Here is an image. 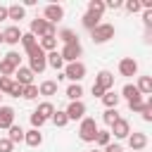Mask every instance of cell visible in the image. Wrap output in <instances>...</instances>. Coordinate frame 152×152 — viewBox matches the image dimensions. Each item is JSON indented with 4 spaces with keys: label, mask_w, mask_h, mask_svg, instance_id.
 Listing matches in <instances>:
<instances>
[{
    "label": "cell",
    "mask_w": 152,
    "mask_h": 152,
    "mask_svg": "<svg viewBox=\"0 0 152 152\" xmlns=\"http://www.w3.org/2000/svg\"><path fill=\"white\" fill-rule=\"evenodd\" d=\"M26 55H28V69H31L33 74H43L45 66H48V62H45V52L36 45V48H31Z\"/></svg>",
    "instance_id": "obj_1"
},
{
    "label": "cell",
    "mask_w": 152,
    "mask_h": 152,
    "mask_svg": "<svg viewBox=\"0 0 152 152\" xmlns=\"http://www.w3.org/2000/svg\"><path fill=\"white\" fill-rule=\"evenodd\" d=\"M97 124H95V119H90V116H83L81 119V126H78V138L83 140V142H95V135H97Z\"/></svg>",
    "instance_id": "obj_2"
},
{
    "label": "cell",
    "mask_w": 152,
    "mask_h": 152,
    "mask_svg": "<svg viewBox=\"0 0 152 152\" xmlns=\"http://www.w3.org/2000/svg\"><path fill=\"white\" fill-rule=\"evenodd\" d=\"M28 33H33L36 38H43V36H57V28L52 26V24H48L45 19H31V31Z\"/></svg>",
    "instance_id": "obj_3"
},
{
    "label": "cell",
    "mask_w": 152,
    "mask_h": 152,
    "mask_svg": "<svg viewBox=\"0 0 152 152\" xmlns=\"http://www.w3.org/2000/svg\"><path fill=\"white\" fill-rule=\"evenodd\" d=\"M90 38H93V43H107V40H112L114 38V26L112 24H97L93 31H90Z\"/></svg>",
    "instance_id": "obj_4"
},
{
    "label": "cell",
    "mask_w": 152,
    "mask_h": 152,
    "mask_svg": "<svg viewBox=\"0 0 152 152\" xmlns=\"http://www.w3.org/2000/svg\"><path fill=\"white\" fill-rule=\"evenodd\" d=\"M62 76L69 78V81H74V83H81L83 76H86V64H83V62H69V64L64 66V74H62Z\"/></svg>",
    "instance_id": "obj_5"
},
{
    "label": "cell",
    "mask_w": 152,
    "mask_h": 152,
    "mask_svg": "<svg viewBox=\"0 0 152 152\" xmlns=\"http://www.w3.org/2000/svg\"><path fill=\"white\" fill-rule=\"evenodd\" d=\"M59 55H62L64 62H78V57L83 55V48H81V43H69V45L62 48Z\"/></svg>",
    "instance_id": "obj_6"
},
{
    "label": "cell",
    "mask_w": 152,
    "mask_h": 152,
    "mask_svg": "<svg viewBox=\"0 0 152 152\" xmlns=\"http://www.w3.org/2000/svg\"><path fill=\"white\" fill-rule=\"evenodd\" d=\"M93 86H97V88H100V90H104V93H107V90H112V88H114V74H112V71H107V69H102V71L95 76V83H93Z\"/></svg>",
    "instance_id": "obj_7"
},
{
    "label": "cell",
    "mask_w": 152,
    "mask_h": 152,
    "mask_svg": "<svg viewBox=\"0 0 152 152\" xmlns=\"http://www.w3.org/2000/svg\"><path fill=\"white\" fill-rule=\"evenodd\" d=\"M62 17H64V7H62V5H48L45 12H43V19H45L48 24H52V26H55Z\"/></svg>",
    "instance_id": "obj_8"
},
{
    "label": "cell",
    "mask_w": 152,
    "mask_h": 152,
    "mask_svg": "<svg viewBox=\"0 0 152 152\" xmlns=\"http://www.w3.org/2000/svg\"><path fill=\"white\" fill-rule=\"evenodd\" d=\"M64 114H66V119H69V121L83 119V116H86V104H83L81 100H76V102H71V104L64 109Z\"/></svg>",
    "instance_id": "obj_9"
},
{
    "label": "cell",
    "mask_w": 152,
    "mask_h": 152,
    "mask_svg": "<svg viewBox=\"0 0 152 152\" xmlns=\"http://www.w3.org/2000/svg\"><path fill=\"white\" fill-rule=\"evenodd\" d=\"M109 133H114V138H128V135H131V124L119 116V119L112 124V131H109Z\"/></svg>",
    "instance_id": "obj_10"
},
{
    "label": "cell",
    "mask_w": 152,
    "mask_h": 152,
    "mask_svg": "<svg viewBox=\"0 0 152 152\" xmlns=\"http://www.w3.org/2000/svg\"><path fill=\"white\" fill-rule=\"evenodd\" d=\"M119 74H121V76H135V74H138V62H135L133 57H124V59L119 62Z\"/></svg>",
    "instance_id": "obj_11"
},
{
    "label": "cell",
    "mask_w": 152,
    "mask_h": 152,
    "mask_svg": "<svg viewBox=\"0 0 152 152\" xmlns=\"http://www.w3.org/2000/svg\"><path fill=\"white\" fill-rule=\"evenodd\" d=\"M14 83H19V86H31L33 83V71L28 69V66H19L17 71H14Z\"/></svg>",
    "instance_id": "obj_12"
},
{
    "label": "cell",
    "mask_w": 152,
    "mask_h": 152,
    "mask_svg": "<svg viewBox=\"0 0 152 152\" xmlns=\"http://www.w3.org/2000/svg\"><path fill=\"white\" fill-rule=\"evenodd\" d=\"M128 145H131L133 152H142V150L147 147V135L140 133V131H138V133H131V135H128Z\"/></svg>",
    "instance_id": "obj_13"
},
{
    "label": "cell",
    "mask_w": 152,
    "mask_h": 152,
    "mask_svg": "<svg viewBox=\"0 0 152 152\" xmlns=\"http://www.w3.org/2000/svg\"><path fill=\"white\" fill-rule=\"evenodd\" d=\"M19 40H21L19 26H7V28L2 31V43H7V45H19Z\"/></svg>",
    "instance_id": "obj_14"
},
{
    "label": "cell",
    "mask_w": 152,
    "mask_h": 152,
    "mask_svg": "<svg viewBox=\"0 0 152 152\" xmlns=\"http://www.w3.org/2000/svg\"><path fill=\"white\" fill-rule=\"evenodd\" d=\"M14 124V107L0 104V128H10Z\"/></svg>",
    "instance_id": "obj_15"
},
{
    "label": "cell",
    "mask_w": 152,
    "mask_h": 152,
    "mask_svg": "<svg viewBox=\"0 0 152 152\" xmlns=\"http://www.w3.org/2000/svg\"><path fill=\"white\" fill-rule=\"evenodd\" d=\"M24 142L28 147H40L43 145V133L38 128H31V131H24Z\"/></svg>",
    "instance_id": "obj_16"
},
{
    "label": "cell",
    "mask_w": 152,
    "mask_h": 152,
    "mask_svg": "<svg viewBox=\"0 0 152 152\" xmlns=\"http://www.w3.org/2000/svg\"><path fill=\"white\" fill-rule=\"evenodd\" d=\"M119 97H126L128 102H138V100H142V95L138 93V88L133 86V83H126L124 88H121V95Z\"/></svg>",
    "instance_id": "obj_17"
},
{
    "label": "cell",
    "mask_w": 152,
    "mask_h": 152,
    "mask_svg": "<svg viewBox=\"0 0 152 152\" xmlns=\"http://www.w3.org/2000/svg\"><path fill=\"white\" fill-rule=\"evenodd\" d=\"M45 62H48V66H52L55 71H59V69L64 66V59H62V55H59L57 50H52V52H45Z\"/></svg>",
    "instance_id": "obj_18"
},
{
    "label": "cell",
    "mask_w": 152,
    "mask_h": 152,
    "mask_svg": "<svg viewBox=\"0 0 152 152\" xmlns=\"http://www.w3.org/2000/svg\"><path fill=\"white\" fill-rule=\"evenodd\" d=\"M24 17H26V7H24V5H10V7H7V19L21 21Z\"/></svg>",
    "instance_id": "obj_19"
},
{
    "label": "cell",
    "mask_w": 152,
    "mask_h": 152,
    "mask_svg": "<svg viewBox=\"0 0 152 152\" xmlns=\"http://www.w3.org/2000/svg\"><path fill=\"white\" fill-rule=\"evenodd\" d=\"M36 114L48 121V119H52V114H55V104H52V102H40V104L36 107Z\"/></svg>",
    "instance_id": "obj_20"
},
{
    "label": "cell",
    "mask_w": 152,
    "mask_h": 152,
    "mask_svg": "<svg viewBox=\"0 0 152 152\" xmlns=\"http://www.w3.org/2000/svg\"><path fill=\"white\" fill-rule=\"evenodd\" d=\"M57 40H62L64 45H69V43H78V36H76V31H71V28H62L57 36H55Z\"/></svg>",
    "instance_id": "obj_21"
},
{
    "label": "cell",
    "mask_w": 152,
    "mask_h": 152,
    "mask_svg": "<svg viewBox=\"0 0 152 152\" xmlns=\"http://www.w3.org/2000/svg\"><path fill=\"white\" fill-rule=\"evenodd\" d=\"M38 48L43 52H52V50H57V38L55 36H43L40 43H38Z\"/></svg>",
    "instance_id": "obj_22"
},
{
    "label": "cell",
    "mask_w": 152,
    "mask_h": 152,
    "mask_svg": "<svg viewBox=\"0 0 152 152\" xmlns=\"http://www.w3.org/2000/svg\"><path fill=\"white\" fill-rule=\"evenodd\" d=\"M57 81H43L40 83V88H38V95H45V97H50V95H55L57 93Z\"/></svg>",
    "instance_id": "obj_23"
},
{
    "label": "cell",
    "mask_w": 152,
    "mask_h": 152,
    "mask_svg": "<svg viewBox=\"0 0 152 152\" xmlns=\"http://www.w3.org/2000/svg\"><path fill=\"white\" fill-rule=\"evenodd\" d=\"M100 100L104 102V107H107V109H116V104H119V100H121V97H119L114 90H107V93H104Z\"/></svg>",
    "instance_id": "obj_24"
},
{
    "label": "cell",
    "mask_w": 152,
    "mask_h": 152,
    "mask_svg": "<svg viewBox=\"0 0 152 152\" xmlns=\"http://www.w3.org/2000/svg\"><path fill=\"white\" fill-rule=\"evenodd\" d=\"M7 131H10V135H7V140H10L12 145H14V142H21V140H24V128H21V126H17V124H12V126H10Z\"/></svg>",
    "instance_id": "obj_25"
},
{
    "label": "cell",
    "mask_w": 152,
    "mask_h": 152,
    "mask_svg": "<svg viewBox=\"0 0 152 152\" xmlns=\"http://www.w3.org/2000/svg\"><path fill=\"white\" fill-rule=\"evenodd\" d=\"M100 19H102V17H97V14H93V12H86V14H83V19H81V24H83L88 31H93V28L100 24Z\"/></svg>",
    "instance_id": "obj_26"
},
{
    "label": "cell",
    "mask_w": 152,
    "mask_h": 152,
    "mask_svg": "<svg viewBox=\"0 0 152 152\" xmlns=\"http://www.w3.org/2000/svg\"><path fill=\"white\" fill-rule=\"evenodd\" d=\"M135 88H138L140 95H150V93H152V78H150V76H140Z\"/></svg>",
    "instance_id": "obj_27"
},
{
    "label": "cell",
    "mask_w": 152,
    "mask_h": 152,
    "mask_svg": "<svg viewBox=\"0 0 152 152\" xmlns=\"http://www.w3.org/2000/svg\"><path fill=\"white\" fill-rule=\"evenodd\" d=\"M81 95H83V86H81V83H71V86L66 88V97H69L71 102L81 100Z\"/></svg>",
    "instance_id": "obj_28"
},
{
    "label": "cell",
    "mask_w": 152,
    "mask_h": 152,
    "mask_svg": "<svg viewBox=\"0 0 152 152\" xmlns=\"http://www.w3.org/2000/svg\"><path fill=\"white\" fill-rule=\"evenodd\" d=\"M19 43H21V45H24V50L28 52L31 48H36V45H38V38H36L33 33H21V40H19Z\"/></svg>",
    "instance_id": "obj_29"
},
{
    "label": "cell",
    "mask_w": 152,
    "mask_h": 152,
    "mask_svg": "<svg viewBox=\"0 0 152 152\" xmlns=\"http://www.w3.org/2000/svg\"><path fill=\"white\" fill-rule=\"evenodd\" d=\"M104 10H107V7H104L102 0H90V2H88V12H93V14H97V17H102Z\"/></svg>",
    "instance_id": "obj_30"
},
{
    "label": "cell",
    "mask_w": 152,
    "mask_h": 152,
    "mask_svg": "<svg viewBox=\"0 0 152 152\" xmlns=\"http://www.w3.org/2000/svg\"><path fill=\"white\" fill-rule=\"evenodd\" d=\"M57 128H62V126H66L69 124V119H66V114L64 112H59V109H55V114H52V119H50Z\"/></svg>",
    "instance_id": "obj_31"
},
{
    "label": "cell",
    "mask_w": 152,
    "mask_h": 152,
    "mask_svg": "<svg viewBox=\"0 0 152 152\" xmlns=\"http://www.w3.org/2000/svg\"><path fill=\"white\" fill-rule=\"evenodd\" d=\"M12 86H14V78H10V76H0V95H10Z\"/></svg>",
    "instance_id": "obj_32"
},
{
    "label": "cell",
    "mask_w": 152,
    "mask_h": 152,
    "mask_svg": "<svg viewBox=\"0 0 152 152\" xmlns=\"http://www.w3.org/2000/svg\"><path fill=\"white\" fill-rule=\"evenodd\" d=\"M95 142H97L100 147L109 145V142H112V133H109V131H97V135H95Z\"/></svg>",
    "instance_id": "obj_33"
},
{
    "label": "cell",
    "mask_w": 152,
    "mask_h": 152,
    "mask_svg": "<svg viewBox=\"0 0 152 152\" xmlns=\"http://www.w3.org/2000/svg\"><path fill=\"white\" fill-rule=\"evenodd\" d=\"M5 62H10L14 69H19V66H21V57H19V52H14V50H10V52L5 55Z\"/></svg>",
    "instance_id": "obj_34"
},
{
    "label": "cell",
    "mask_w": 152,
    "mask_h": 152,
    "mask_svg": "<svg viewBox=\"0 0 152 152\" xmlns=\"http://www.w3.org/2000/svg\"><path fill=\"white\" fill-rule=\"evenodd\" d=\"M14 71H17V69H14V66H12L10 62L0 59V74H2V76H10V78H12V74H14Z\"/></svg>",
    "instance_id": "obj_35"
},
{
    "label": "cell",
    "mask_w": 152,
    "mask_h": 152,
    "mask_svg": "<svg viewBox=\"0 0 152 152\" xmlns=\"http://www.w3.org/2000/svg\"><path fill=\"white\" fill-rule=\"evenodd\" d=\"M140 114H142V119H145V121H152V100H145V104H142Z\"/></svg>",
    "instance_id": "obj_36"
},
{
    "label": "cell",
    "mask_w": 152,
    "mask_h": 152,
    "mask_svg": "<svg viewBox=\"0 0 152 152\" xmlns=\"http://www.w3.org/2000/svg\"><path fill=\"white\" fill-rule=\"evenodd\" d=\"M102 119H104V124H107V126H112V124L119 119V112H116V109H107V112L102 114Z\"/></svg>",
    "instance_id": "obj_37"
},
{
    "label": "cell",
    "mask_w": 152,
    "mask_h": 152,
    "mask_svg": "<svg viewBox=\"0 0 152 152\" xmlns=\"http://www.w3.org/2000/svg\"><path fill=\"white\" fill-rule=\"evenodd\" d=\"M124 7H126L131 14H135V12H140V10H142V7H140V0H126V2H124Z\"/></svg>",
    "instance_id": "obj_38"
},
{
    "label": "cell",
    "mask_w": 152,
    "mask_h": 152,
    "mask_svg": "<svg viewBox=\"0 0 152 152\" xmlns=\"http://www.w3.org/2000/svg\"><path fill=\"white\" fill-rule=\"evenodd\" d=\"M24 97H26V100H36V97H38V86H33V83L26 86V88H24Z\"/></svg>",
    "instance_id": "obj_39"
},
{
    "label": "cell",
    "mask_w": 152,
    "mask_h": 152,
    "mask_svg": "<svg viewBox=\"0 0 152 152\" xmlns=\"http://www.w3.org/2000/svg\"><path fill=\"white\" fill-rule=\"evenodd\" d=\"M10 95H12V97H24V86L14 83V86H12V90H10Z\"/></svg>",
    "instance_id": "obj_40"
},
{
    "label": "cell",
    "mask_w": 152,
    "mask_h": 152,
    "mask_svg": "<svg viewBox=\"0 0 152 152\" xmlns=\"http://www.w3.org/2000/svg\"><path fill=\"white\" fill-rule=\"evenodd\" d=\"M43 124H45V119H40V116H38V114H36V112H33V114H31V126H33V128H38V131H40V126H43Z\"/></svg>",
    "instance_id": "obj_41"
},
{
    "label": "cell",
    "mask_w": 152,
    "mask_h": 152,
    "mask_svg": "<svg viewBox=\"0 0 152 152\" xmlns=\"http://www.w3.org/2000/svg\"><path fill=\"white\" fill-rule=\"evenodd\" d=\"M142 24H145V28H147V31L152 28V10H147V12L142 14Z\"/></svg>",
    "instance_id": "obj_42"
},
{
    "label": "cell",
    "mask_w": 152,
    "mask_h": 152,
    "mask_svg": "<svg viewBox=\"0 0 152 152\" xmlns=\"http://www.w3.org/2000/svg\"><path fill=\"white\" fill-rule=\"evenodd\" d=\"M12 147H14V145H12L7 138H0V152H12Z\"/></svg>",
    "instance_id": "obj_43"
},
{
    "label": "cell",
    "mask_w": 152,
    "mask_h": 152,
    "mask_svg": "<svg viewBox=\"0 0 152 152\" xmlns=\"http://www.w3.org/2000/svg\"><path fill=\"white\" fill-rule=\"evenodd\" d=\"M102 152H124V147H121L119 142H109V145H104Z\"/></svg>",
    "instance_id": "obj_44"
},
{
    "label": "cell",
    "mask_w": 152,
    "mask_h": 152,
    "mask_svg": "<svg viewBox=\"0 0 152 152\" xmlns=\"http://www.w3.org/2000/svg\"><path fill=\"white\" fill-rule=\"evenodd\" d=\"M104 7H109V10H119V7H124V0H107Z\"/></svg>",
    "instance_id": "obj_45"
},
{
    "label": "cell",
    "mask_w": 152,
    "mask_h": 152,
    "mask_svg": "<svg viewBox=\"0 0 152 152\" xmlns=\"http://www.w3.org/2000/svg\"><path fill=\"white\" fill-rule=\"evenodd\" d=\"M142 104H145V100H138V102H128V109H131V112H140V109H142Z\"/></svg>",
    "instance_id": "obj_46"
},
{
    "label": "cell",
    "mask_w": 152,
    "mask_h": 152,
    "mask_svg": "<svg viewBox=\"0 0 152 152\" xmlns=\"http://www.w3.org/2000/svg\"><path fill=\"white\" fill-rule=\"evenodd\" d=\"M5 19H7V7L0 5V21H5Z\"/></svg>",
    "instance_id": "obj_47"
},
{
    "label": "cell",
    "mask_w": 152,
    "mask_h": 152,
    "mask_svg": "<svg viewBox=\"0 0 152 152\" xmlns=\"http://www.w3.org/2000/svg\"><path fill=\"white\" fill-rule=\"evenodd\" d=\"M93 95H95V97H102V95H104V90H100L97 86H93Z\"/></svg>",
    "instance_id": "obj_48"
},
{
    "label": "cell",
    "mask_w": 152,
    "mask_h": 152,
    "mask_svg": "<svg viewBox=\"0 0 152 152\" xmlns=\"http://www.w3.org/2000/svg\"><path fill=\"white\" fill-rule=\"evenodd\" d=\"M0 43H2V33H0Z\"/></svg>",
    "instance_id": "obj_49"
},
{
    "label": "cell",
    "mask_w": 152,
    "mask_h": 152,
    "mask_svg": "<svg viewBox=\"0 0 152 152\" xmlns=\"http://www.w3.org/2000/svg\"><path fill=\"white\" fill-rule=\"evenodd\" d=\"M0 100H2V95H0Z\"/></svg>",
    "instance_id": "obj_50"
},
{
    "label": "cell",
    "mask_w": 152,
    "mask_h": 152,
    "mask_svg": "<svg viewBox=\"0 0 152 152\" xmlns=\"http://www.w3.org/2000/svg\"><path fill=\"white\" fill-rule=\"evenodd\" d=\"M93 152H97V150H93Z\"/></svg>",
    "instance_id": "obj_51"
}]
</instances>
